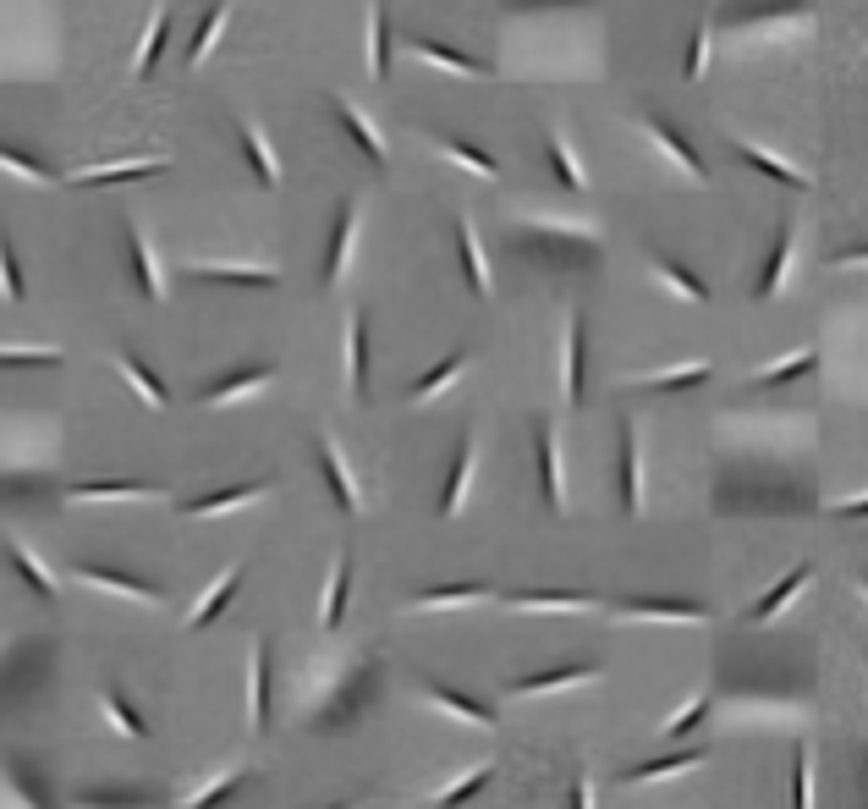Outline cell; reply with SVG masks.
Wrapping results in <instances>:
<instances>
[{
    "instance_id": "6da1fadb",
    "label": "cell",
    "mask_w": 868,
    "mask_h": 809,
    "mask_svg": "<svg viewBox=\"0 0 868 809\" xmlns=\"http://www.w3.org/2000/svg\"><path fill=\"white\" fill-rule=\"evenodd\" d=\"M512 243L545 265H561V270H578V265H599V248L604 237L582 221H517Z\"/></svg>"
},
{
    "instance_id": "7a4b0ae2",
    "label": "cell",
    "mask_w": 868,
    "mask_h": 809,
    "mask_svg": "<svg viewBox=\"0 0 868 809\" xmlns=\"http://www.w3.org/2000/svg\"><path fill=\"white\" fill-rule=\"evenodd\" d=\"M182 276L187 281H215V287H254V293L281 281V270H270V265H215V259H187Z\"/></svg>"
},
{
    "instance_id": "3957f363",
    "label": "cell",
    "mask_w": 868,
    "mask_h": 809,
    "mask_svg": "<svg viewBox=\"0 0 868 809\" xmlns=\"http://www.w3.org/2000/svg\"><path fill=\"white\" fill-rule=\"evenodd\" d=\"M330 105H335V122H341V133L352 139V150H358V155H369V165H374V171H385V165H391V150H385L380 127H374V122H369V116H363L352 100H341V94H335Z\"/></svg>"
},
{
    "instance_id": "277c9868",
    "label": "cell",
    "mask_w": 868,
    "mask_h": 809,
    "mask_svg": "<svg viewBox=\"0 0 868 809\" xmlns=\"http://www.w3.org/2000/svg\"><path fill=\"white\" fill-rule=\"evenodd\" d=\"M352 237H358V198H341L335 226H330V248H324V287H341L347 259H352Z\"/></svg>"
},
{
    "instance_id": "5b68a950",
    "label": "cell",
    "mask_w": 868,
    "mask_h": 809,
    "mask_svg": "<svg viewBox=\"0 0 868 809\" xmlns=\"http://www.w3.org/2000/svg\"><path fill=\"white\" fill-rule=\"evenodd\" d=\"M638 122H643V133H649V139H654V144H660V150H665L671 161L682 165V171H688L693 182H704V176H710V171H704V161H699V150L688 144V133H682L676 122H665V116H654V111H643Z\"/></svg>"
},
{
    "instance_id": "8992f818",
    "label": "cell",
    "mask_w": 868,
    "mask_h": 809,
    "mask_svg": "<svg viewBox=\"0 0 868 809\" xmlns=\"http://www.w3.org/2000/svg\"><path fill=\"white\" fill-rule=\"evenodd\" d=\"M621 623H710V606H699V601H627L621 612H616Z\"/></svg>"
},
{
    "instance_id": "52a82bcc",
    "label": "cell",
    "mask_w": 868,
    "mask_h": 809,
    "mask_svg": "<svg viewBox=\"0 0 868 809\" xmlns=\"http://www.w3.org/2000/svg\"><path fill=\"white\" fill-rule=\"evenodd\" d=\"M319 469H324V485H330V495H335V506L352 518V512L363 506V495H358L352 469H347V458H341V447H335L330 436H319Z\"/></svg>"
},
{
    "instance_id": "ba28073f",
    "label": "cell",
    "mask_w": 868,
    "mask_h": 809,
    "mask_svg": "<svg viewBox=\"0 0 868 809\" xmlns=\"http://www.w3.org/2000/svg\"><path fill=\"white\" fill-rule=\"evenodd\" d=\"M407 44H413L424 61L445 66V72H462V78H489V72H495L489 61H478V55H467V50H456V44H440L430 33H407Z\"/></svg>"
},
{
    "instance_id": "9c48e42d",
    "label": "cell",
    "mask_w": 868,
    "mask_h": 809,
    "mask_svg": "<svg viewBox=\"0 0 868 809\" xmlns=\"http://www.w3.org/2000/svg\"><path fill=\"white\" fill-rule=\"evenodd\" d=\"M127 259H133L138 293H144L148 304H159V298H165V276H159V259H154V248H148L144 226H127Z\"/></svg>"
},
{
    "instance_id": "30bf717a",
    "label": "cell",
    "mask_w": 868,
    "mask_h": 809,
    "mask_svg": "<svg viewBox=\"0 0 868 809\" xmlns=\"http://www.w3.org/2000/svg\"><path fill=\"white\" fill-rule=\"evenodd\" d=\"M539 485H545V501L561 512L567 506V480H561V441H556V424L545 419L539 424Z\"/></svg>"
},
{
    "instance_id": "8fae6325",
    "label": "cell",
    "mask_w": 868,
    "mask_h": 809,
    "mask_svg": "<svg viewBox=\"0 0 868 809\" xmlns=\"http://www.w3.org/2000/svg\"><path fill=\"white\" fill-rule=\"evenodd\" d=\"M621 512H643V441L632 424L621 430Z\"/></svg>"
},
{
    "instance_id": "7c38bea8",
    "label": "cell",
    "mask_w": 868,
    "mask_h": 809,
    "mask_svg": "<svg viewBox=\"0 0 868 809\" xmlns=\"http://www.w3.org/2000/svg\"><path fill=\"white\" fill-rule=\"evenodd\" d=\"M270 380H276V369H270V363H254V369H237V375L215 380V386L204 391V402H209V408H226V402H237V397H254V391H265Z\"/></svg>"
},
{
    "instance_id": "4fadbf2b",
    "label": "cell",
    "mask_w": 868,
    "mask_h": 809,
    "mask_svg": "<svg viewBox=\"0 0 868 809\" xmlns=\"http://www.w3.org/2000/svg\"><path fill=\"white\" fill-rule=\"evenodd\" d=\"M512 612H593V595L588 590H528V595H512Z\"/></svg>"
},
{
    "instance_id": "5bb4252c",
    "label": "cell",
    "mask_w": 868,
    "mask_h": 809,
    "mask_svg": "<svg viewBox=\"0 0 868 809\" xmlns=\"http://www.w3.org/2000/svg\"><path fill=\"white\" fill-rule=\"evenodd\" d=\"M237 139H242V155H248V165H254L259 187H281V161H276V150H270L265 127H259V122H242V127H237Z\"/></svg>"
},
{
    "instance_id": "9a60e30c",
    "label": "cell",
    "mask_w": 868,
    "mask_h": 809,
    "mask_svg": "<svg viewBox=\"0 0 868 809\" xmlns=\"http://www.w3.org/2000/svg\"><path fill=\"white\" fill-rule=\"evenodd\" d=\"M473 469H478V441L467 436L456 463H451V480H445V495H440V518H456L462 501H467V485H473Z\"/></svg>"
},
{
    "instance_id": "2e32d148",
    "label": "cell",
    "mask_w": 868,
    "mask_h": 809,
    "mask_svg": "<svg viewBox=\"0 0 868 809\" xmlns=\"http://www.w3.org/2000/svg\"><path fill=\"white\" fill-rule=\"evenodd\" d=\"M456 254H462V276H467V293L473 298H489V270H484V248L473 237V221L456 215Z\"/></svg>"
},
{
    "instance_id": "e0dca14e",
    "label": "cell",
    "mask_w": 868,
    "mask_h": 809,
    "mask_svg": "<svg viewBox=\"0 0 868 809\" xmlns=\"http://www.w3.org/2000/svg\"><path fill=\"white\" fill-rule=\"evenodd\" d=\"M786 265H792V221L775 226V248H769V259H764V270L753 281V298H775L781 281H786Z\"/></svg>"
},
{
    "instance_id": "ac0fdd59",
    "label": "cell",
    "mask_w": 868,
    "mask_h": 809,
    "mask_svg": "<svg viewBox=\"0 0 868 809\" xmlns=\"http://www.w3.org/2000/svg\"><path fill=\"white\" fill-rule=\"evenodd\" d=\"M424 688H430V699L440 705V710H445V716L467 721L473 733H489V727H495V716H489L478 699H467V694H456V688H445V683H424Z\"/></svg>"
},
{
    "instance_id": "d6986e66",
    "label": "cell",
    "mask_w": 868,
    "mask_h": 809,
    "mask_svg": "<svg viewBox=\"0 0 868 809\" xmlns=\"http://www.w3.org/2000/svg\"><path fill=\"white\" fill-rule=\"evenodd\" d=\"M154 171H165V155L122 161V165H89V171H78L72 182H78V187H111V182H133V176H154Z\"/></svg>"
},
{
    "instance_id": "ffe728a7",
    "label": "cell",
    "mask_w": 868,
    "mask_h": 809,
    "mask_svg": "<svg viewBox=\"0 0 868 809\" xmlns=\"http://www.w3.org/2000/svg\"><path fill=\"white\" fill-rule=\"evenodd\" d=\"M270 721V655L254 645L248 655V727H265Z\"/></svg>"
},
{
    "instance_id": "44dd1931",
    "label": "cell",
    "mask_w": 868,
    "mask_h": 809,
    "mask_svg": "<svg viewBox=\"0 0 868 809\" xmlns=\"http://www.w3.org/2000/svg\"><path fill=\"white\" fill-rule=\"evenodd\" d=\"M66 495L72 501H154L159 490L144 480H89V485H72Z\"/></svg>"
},
{
    "instance_id": "7402d4cb",
    "label": "cell",
    "mask_w": 868,
    "mask_h": 809,
    "mask_svg": "<svg viewBox=\"0 0 868 809\" xmlns=\"http://www.w3.org/2000/svg\"><path fill=\"white\" fill-rule=\"evenodd\" d=\"M347 386L363 402L369 397V336H363V315L347 320Z\"/></svg>"
},
{
    "instance_id": "603a6c76",
    "label": "cell",
    "mask_w": 868,
    "mask_h": 809,
    "mask_svg": "<svg viewBox=\"0 0 868 809\" xmlns=\"http://www.w3.org/2000/svg\"><path fill=\"white\" fill-rule=\"evenodd\" d=\"M78 578H83L89 590L122 595V601H133V606H154V601H159V590H148V584H133V578H122V573H105V567H78Z\"/></svg>"
},
{
    "instance_id": "cb8c5ba5",
    "label": "cell",
    "mask_w": 868,
    "mask_h": 809,
    "mask_svg": "<svg viewBox=\"0 0 868 809\" xmlns=\"http://www.w3.org/2000/svg\"><path fill=\"white\" fill-rule=\"evenodd\" d=\"M599 672L593 666H561V672H539V677H523L512 694L517 699H534V694H561V688H572V683H593Z\"/></svg>"
},
{
    "instance_id": "d4e9b609",
    "label": "cell",
    "mask_w": 868,
    "mask_h": 809,
    "mask_svg": "<svg viewBox=\"0 0 868 809\" xmlns=\"http://www.w3.org/2000/svg\"><path fill=\"white\" fill-rule=\"evenodd\" d=\"M808 578H814V567H808V562H803V567H792V573H786V578H781V584H775V590H769V595L747 612V623H769V617H781V612H786V601H792Z\"/></svg>"
},
{
    "instance_id": "484cf974",
    "label": "cell",
    "mask_w": 868,
    "mask_h": 809,
    "mask_svg": "<svg viewBox=\"0 0 868 809\" xmlns=\"http://www.w3.org/2000/svg\"><path fill=\"white\" fill-rule=\"evenodd\" d=\"M237 584H242V573H220V578L209 584V595H204V601H198V606L187 612V628H209V623H215V617H220V612L231 606Z\"/></svg>"
},
{
    "instance_id": "4316f807",
    "label": "cell",
    "mask_w": 868,
    "mask_h": 809,
    "mask_svg": "<svg viewBox=\"0 0 868 809\" xmlns=\"http://www.w3.org/2000/svg\"><path fill=\"white\" fill-rule=\"evenodd\" d=\"M6 556H11V567L28 578V590H33L39 601H55V578L44 573V562H39V556H33L22 540H6Z\"/></svg>"
},
{
    "instance_id": "83f0119b",
    "label": "cell",
    "mask_w": 868,
    "mask_h": 809,
    "mask_svg": "<svg viewBox=\"0 0 868 809\" xmlns=\"http://www.w3.org/2000/svg\"><path fill=\"white\" fill-rule=\"evenodd\" d=\"M710 755L704 749H688V755H665V760H643V766H632L621 782H660V777H676V771H699Z\"/></svg>"
},
{
    "instance_id": "f1b7e54d",
    "label": "cell",
    "mask_w": 868,
    "mask_h": 809,
    "mask_svg": "<svg viewBox=\"0 0 868 809\" xmlns=\"http://www.w3.org/2000/svg\"><path fill=\"white\" fill-rule=\"evenodd\" d=\"M220 28H226V0H209L204 22H198V28H193V39H187V66H204V61H209V50H215Z\"/></svg>"
},
{
    "instance_id": "f546056e",
    "label": "cell",
    "mask_w": 868,
    "mask_h": 809,
    "mask_svg": "<svg viewBox=\"0 0 868 809\" xmlns=\"http://www.w3.org/2000/svg\"><path fill=\"white\" fill-rule=\"evenodd\" d=\"M265 490H270L265 480H254V485L215 490V495H204V501H187V512H193V518H215V512H231V506H248V501H259Z\"/></svg>"
},
{
    "instance_id": "4dcf8cb0",
    "label": "cell",
    "mask_w": 868,
    "mask_h": 809,
    "mask_svg": "<svg viewBox=\"0 0 868 809\" xmlns=\"http://www.w3.org/2000/svg\"><path fill=\"white\" fill-rule=\"evenodd\" d=\"M478 601H495L489 584H456V590H424L413 601V612H440V606H478Z\"/></svg>"
},
{
    "instance_id": "1f68e13d",
    "label": "cell",
    "mask_w": 868,
    "mask_h": 809,
    "mask_svg": "<svg viewBox=\"0 0 868 809\" xmlns=\"http://www.w3.org/2000/svg\"><path fill=\"white\" fill-rule=\"evenodd\" d=\"M654 276L671 287V293H682L688 304H710V287L688 270V265H676V259H665V254H654Z\"/></svg>"
},
{
    "instance_id": "d6a6232c",
    "label": "cell",
    "mask_w": 868,
    "mask_h": 809,
    "mask_svg": "<svg viewBox=\"0 0 868 809\" xmlns=\"http://www.w3.org/2000/svg\"><path fill=\"white\" fill-rule=\"evenodd\" d=\"M116 363H122V375L133 380V391L144 397L148 408H165V402H170V391L159 386V375H154V369H144V358H133V352L122 347V352H116Z\"/></svg>"
},
{
    "instance_id": "836d02e7",
    "label": "cell",
    "mask_w": 868,
    "mask_h": 809,
    "mask_svg": "<svg viewBox=\"0 0 868 809\" xmlns=\"http://www.w3.org/2000/svg\"><path fill=\"white\" fill-rule=\"evenodd\" d=\"M736 155H742V165H753V171H764V176H775V182H786V187H808V176H803L797 165H786L781 155H769V150H753V144L736 139Z\"/></svg>"
},
{
    "instance_id": "e575fe53",
    "label": "cell",
    "mask_w": 868,
    "mask_h": 809,
    "mask_svg": "<svg viewBox=\"0 0 868 809\" xmlns=\"http://www.w3.org/2000/svg\"><path fill=\"white\" fill-rule=\"evenodd\" d=\"M385 72H391V28H385L380 0H369V78H385Z\"/></svg>"
},
{
    "instance_id": "d590c367",
    "label": "cell",
    "mask_w": 868,
    "mask_h": 809,
    "mask_svg": "<svg viewBox=\"0 0 868 809\" xmlns=\"http://www.w3.org/2000/svg\"><path fill=\"white\" fill-rule=\"evenodd\" d=\"M715 369L710 363H682V369H660V375H643L638 391H688V386H704Z\"/></svg>"
},
{
    "instance_id": "8d00e7d4",
    "label": "cell",
    "mask_w": 868,
    "mask_h": 809,
    "mask_svg": "<svg viewBox=\"0 0 868 809\" xmlns=\"http://www.w3.org/2000/svg\"><path fill=\"white\" fill-rule=\"evenodd\" d=\"M545 155H550V171H556V182H561L567 193H582V187H588V176H582V165L572 161V150H567L561 133H545Z\"/></svg>"
},
{
    "instance_id": "74e56055",
    "label": "cell",
    "mask_w": 868,
    "mask_h": 809,
    "mask_svg": "<svg viewBox=\"0 0 868 809\" xmlns=\"http://www.w3.org/2000/svg\"><path fill=\"white\" fill-rule=\"evenodd\" d=\"M561 391H567L572 408L582 402V320L578 315L567 320V375H561Z\"/></svg>"
},
{
    "instance_id": "f35d334b",
    "label": "cell",
    "mask_w": 868,
    "mask_h": 809,
    "mask_svg": "<svg viewBox=\"0 0 868 809\" xmlns=\"http://www.w3.org/2000/svg\"><path fill=\"white\" fill-rule=\"evenodd\" d=\"M347 584H352V562L335 556V567H330V595H324V606H319V623H324V628L341 623V612H347Z\"/></svg>"
},
{
    "instance_id": "ab89813d",
    "label": "cell",
    "mask_w": 868,
    "mask_h": 809,
    "mask_svg": "<svg viewBox=\"0 0 868 809\" xmlns=\"http://www.w3.org/2000/svg\"><path fill=\"white\" fill-rule=\"evenodd\" d=\"M434 150H440L445 161H456V165H467V171H478L484 182H489V176H500V165H495V155H484V150L462 144V139H434Z\"/></svg>"
},
{
    "instance_id": "60d3db41",
    "label": "cell",
    "mask_w": 868,
    "mask_h": 809,
    "mask_svg": "<svg viewBox=\"0 0 868 809\" xmlns=\"http://www.w3.org/2000/svg\"><path fill=\"white\" fill-rule=\"evenodd\" d=\"M462 369H467V352H451V358H440L430 375H424V380L413 386V402H430V397H440V391H445V386H451V380H456Z\"/></svg>"
},
{
    "instance_id": "b9f144b4",
    "label": "cell",
    "mask_w": 868,
    "mask_h": 809,
    "mask_svg": "<svg viewBox=\"0 0 868 809\" xmlns=\"http://www.w3.org/2000/svg\"><path fill=\"white\" fill-rule=\"evenodd\" d=\"M165 39H170V11L159 6V11H154V22H148V33H144V50H138V78H148V72L159 66V55H165Z\"/></svg>"
},
{
    "instance_id": "7bdbcfd3",
    "label": "cell",
    "mask_w": 868,
    "mask_h": 809,
    "mask_svg": "<svg viewBox=\"0 0 868 809\" xmlns=\"http://www.w3.org/2000/svg\"><path fill=\"white\" fill-rule=\"evenodd\" d=\"M0 171H11V176H22V182H33V187H55V171H50V165L22 155V150H6V144H0Z\"/></svg>"
},
{
    "instance_id": "ee69618b",
    "label": "cell",
    "mask_w": 868,
    "mask_h": 809,
    "mask_svg": "<svg viewBox=\"0 0 868 809\" xmlns=\"http://www.w3.org/2000/svg\"><path fill=\"white\" fill-rule=\"evenodd\" d=\"M61 347H0V369H55Z\"/></svg>"
},
{
    "instance_id": "f6af8a7d",
    "label": "cell",
    "mask_w": 868,
    "mask_h": 809,
    "mask_svg": "<svg viewBox=\"0 0 868 809\" xmlns=\"http://www.w3.org/2000/svg\"><path fill=\"white\" fill-rule=\"evenodd\" d=\"M814 363H819V352H814V347H803V352H792L786 363H775V369H758L753 380H758V386H786V380H797V375H808Z\"/></svg>"
},
{
    "instance_id": "bcb514c9",
    "label": "cell",
    "mask_w": 868,
    "mask_h": 809,
    "mask_svg": "<svg viewBox=\"0 0 868 809\" xmlns=\"http://www.w3.org/2000/svg\"><path fill=\"white\" fill-rule=\"evenodd\" d=\"M704 66H710V17L693 28V39H688V55H682V78L688 83H699L704 78Z\"/></svg>"
},
{
    "instance_id": "7dc6e473",
    "label": "cell",
    "mask_w": 868,
    "mask_h": 809,
    "mask_svg": "<svg viewBox=\"0 0 868 809\" xmlns=\"http://www.w3.org/2000/svg\"><path fill=\"white\" fill-rule=\"evenodd\" d=\"M704 716H710V694H693V699H688V705H682V710H676V716H671L660 733H665V738H688V733H693Z\"/></svg>"
},
{
    "instance_id": "c3c4849f",
    "label": "cell",
    "mask_w": 868,
    "mask_h": 809,
    "mask_svg": "<svg viewBox=\"0 0 868 809\" xmlns=\"http://www.w3.org/2000/svg\"><path fill=\"white\" fill-rule=\"evenodd\" d=\"M489 777H495L489 766H473V771H467L462 782H451V788H445V793L434 799V809H456V805H462V799H473V793H478V788H484Z\"/></svg>"
},
{
    "instance_id": "681fc988",
    "label": "cell",
    "mask_w": 868,
    "mask_h": 809,
    "mask_svg": "<svg viewBox=\"0 0 868 809\" xmlns=\"http://www.w3.org/2000/svg\"><path fill=\"white\" fill-rule=\"evenodd\" d=\"M0 293L17 304L22 298V265H17V254H11V237H6V226H0Z\"/></svg>"
},
{
    "instance_id": "f907efd6",
    "label": "cell",
    "mask_w": 868,
    "mask_h": 809,
    "mask_svg": "<svg viewBox=\"0 0 868 809\" xmlns=\"http://www.w3.org/2000/svg\"><path fill=\"white\" fill-rule=\"evenodd\" d=\"M237 782H242V771H220V777H215L204 793H193V799H187L182 809H215L220 799H231V793H237Z\"/></svg>"
},
{
    "instance_id": "816d5d0a",
    "label": "cell",
    "mask_w": 868,
    "mask_h": 809,
    "mask_svg": "<svg viewBox=\"0 0 868 809\" xmlns=\"http://www.w3.org/2000/svg\"><path fill=\"white\" fill-rule=\"evenodd\" d=\"M105 716L116 721V733H122V738H144V721L127 710V699H122V694H105Z\"/></svg>"
},
{
    "instance_id": "f5cc1de1",
    "label": "cell",
    "mask_w": 868,
    "mask_h": 809,
    "mask_svg": "<svg viewBox=\"0 0 868 809\" xmlns=\"http://www.w3.org/2000/svg\"><path fill=\"white\" fill-rule=\"evenodd\" d=\"M797 809H814V788H808V777H814V760H808V749H797Z\"/></svg>"
},
{
    "instance_id": "db71d44e",
    "label": "cell",
    "mask_w": 868,
    "mask_h": 809,
    "mask_svg": "<svg viewBox=\"0 0 868 809\" xmlns=\"http://www.w3.org/2000/svg\"><path fill=\"white\" fill-rule=\"evenodd\" d=\"M572 809H593V793H588V777L572 788Z\"/></svg>"
},
{
    "instance_id": "11a10c76",
    "label": "cell",
    "mask_w": 868,
    "mask_h": 809,
    "mask_svg": "<svg viewBox=\"0 0 868 809\" xmlns=\"http://www.w3.org/2000/svg\"><path fill=\"white\" fill-rule=\"evenodd\" d=\"M868 501L864 495H852V501H830V512H852V518H858V512H864Z\"/></svg>"
},
{
    "instance_id": "9f6ffc18",
    "label": "cell",
    "mask_w": 868,
    "mask_h": 809,
    "mask_svg": "<svg viewBox=\"0 0 868 809\" xmlns=\"http://www.w3.org/2000/svg\"><path fill=\"white\" fill-rule=\"evenodd\" d=\"M528 6H561V0H528Z\"/></svg>"
},
{
    "instance_id": "6f0895ef",
    "label": "cell",
    "mask_w": 868,
    "mask_h": 809,
    "mask_svg": "<svg viewBox=\"0 0 868 809\" xmlns=\"http://www.w3.org/2000/svg\"><path fill=\"white\" fill-rule=\"evenodd\" d=\"M330 809H352V805H330Z\"/></svg>"
}]
</instances>
